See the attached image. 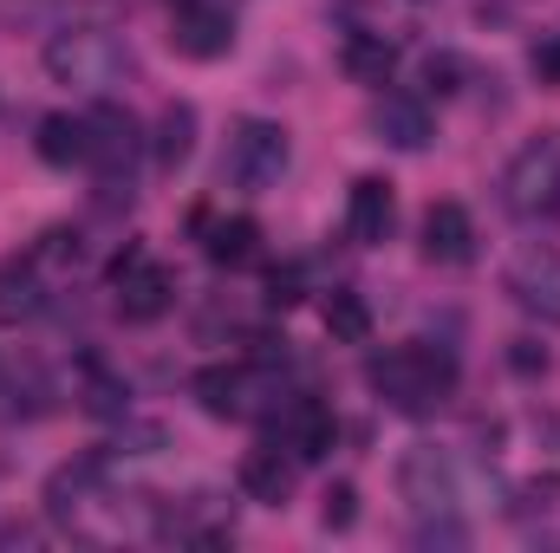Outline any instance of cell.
<instances>
[{
    "label": "cell",
    "instance_id": "obj_1",
    "mask_svg": "<svg viewBox=\"0 0 560 553\" xmlns=\"http://www.w3.org/2000/svg\"><path fill=\"white\" fill-rule=\"evenodd\" d=\"M46 72L72 92H112L131 79V46L112 26H59L46 39Z\"/></svg>",
    "mask_w": 560,
    "mask_h": 553
},
{
    "label": "cell",
    "instance_id": "obj_2",
    "mask_svg": "<svg viewBox=\"0 0 560 553\" xmlns=\"http://www.w3.org/2000/svg\"><path fill=\"white\" fill-rule=\"evenodd\" d=\"M365 385L392 411H430L456 385V365H450V352H430V345H392L365 365Z\"/></svg>",
    "mask_w": 560,
    "mask_h": 553
},
{
    "label": "cell",
    "instance_id": "obj_3",
    "mask_svg": "<svg viewBox=\"0 0 560 553\" xmlns=\"http://www.w3.org/2000/svg\"><path fill=\"white\" fill-rule=\"evenodd\" d=\"M502 202H509V215H522V222L560 209V131L528 138L509 156V169H502Z\"/></svg>",
    "mask_w": 560,
    "mask_h": 553
},
{
    "label": "cell",
    "instance_id": "obj_4",
    "mask_svg": "<svg viewBox=\"0 0 560 553\" xmlns=\"http://www.w3.org/2000/svg\"><path fill=\"white\" fill-rule=\"evenodd\" d=\"M287 156H293V143H287V131H280L275 118H242V125L229 131L222 176H229L235 189H248V196H268L280 176H287Z\"/></svg>",
    "mask_w": 560,
    "mask_h": 553
},
{
    "label": "cell",
    "instance_id": "obj_5",
    "mask_svg": "<svg viewBox=\"0 0 560 553\" xmlns=\"http://www.w3.org/2000/svg\"><path fill=\"white\" fill-rule=\"evenodd\" d=\"M398 495H405L411 515H456L463 482H456L450 449H436V443H411V449L398 456Z\"/></svg>",
    "mask_w": 560,
    "mask_h": 553
},
{
    "label": "cell",
    "instance_id": "obj_6",
    "mask_svg": "<svg viewBox=\"0 0 560 553\" xmlns=\"http://www.w3.org/2000/svg\"><path fill=\"white\" fill-rule=\"evenodd\" d=\"M85 138H92L85 163L105 176V189H118V176H131V163H138V150H143L138 118H131V111H118V105H98V111L85 118Z\"/></svg>",
    "mask_w": 560,
    "mask_h": 553
},
{
    "label": "cell",
    "instance_id": "obj_7",
    "mask_svg": "<svg viewBox=\"0 0 560 553\" xmlns=\"http://www.w3.org/2000/svg\"><path fill=\"white\" fill-rule=\"evenodd\" d=\"M509 293H515V306H522L528 319L560 326V255L555 248H528V255H515V268H509Z\"/></svg>",
    "mask_w": 560,
    "mask_h": 553
},
{
    "label": "cell",
    "instance_id": "obj_8",
    "mask_svg": "<svg viewBox=\"0 0 560 553\" xmlns=\"http://www.w3.org/2000/svg\"><path fill=\"white\" fill-rule=\"evenodd\" d=\"M196 398H202L209 416H255L261 398H268V372H255V365H209V372H196Z\"/></svg>",
    "mask_w": 560,
    "mask_h": 553
},
{
    "label": "cell",
    "instance_id": "obj_9",
    "mask_svg": "<svg viewBox=\"0 0 560 553\" xmlns=\"http://www.w3.org/2000/svg\"><path fill=\"white\" fill-rule=\"evenodd\" d=\"M275 443L293 462H319V456L339 443V423H332V411H326L319 398H293V404L275 416Z\"/></svg>",
    "mask_w": 560,
    "mask_h": 553
},
{
    "label": "cell",
    "instance_id": "obj_10",
    "mask_svg": "<svg viewBox=\"0 0 560 553\" xmlns=\"http://www.w3.org/2000/svg\"><path fill=\"white\" fill-rule=\"evenodd\" d=\"M170 46L183 59H222L235 46V20L222 7H202V0H183L176 7V26H170Z\"/></svg>",
    "mask_w": 560,
    "mask_h": 553
},
{
    "label": "cell",
    "instance_id": "obj_11",
    "mask_svg": "<svg viewBox=\"0 0 560 553\" xmlns=\"http://www.w3.org/2000/svg\"><path fill=\"white\" fill-rule=\"evenodd\" d=\"M392 222H398L392 183H385V176H359V183H352V202H346L352 242H359V248H378V242H392Z\"/></svg>",
    "mask_w": 560,
    "mask_h": 553
},
{
    "label": "cell",
    "instance_id": "obj_12",
    "mask_svg": "<svg viewBox=\"0 0 560 553\" xmlns=\"http://www.w3.org/2000/svg\"><path fill=\"white\" fill-rule=\"evenodd\" d=\"M423 255L443 261V268H463V261L476 255V222H469L463 202H436V209L423 215Z\"/></svg>",
    "mask_w": 560,
    "mask_h": 553
},
{
    "label": "cell",
    "instance_id": "obj_13",
    "mask_svg": "<svg viewBox=\"0 0 560 553\" xmlns=\"http://www.w3.org/2000/svg\"><path fill=\"white\" fill-rule=\"evenodd\" d=\"M242 495L248 502H261V508H287V495H293V456H280V443H261V449H248L242 456Z\"/></svg>",
    "mask_w": 560,
    "mask_h": 553
},
{
    "label": "cell",
    "instance_id": "obj_14",
    "mask_svg": "<svg viewBox=\"0 0 560 553\" xmlns=\"http://www.w3.org/2000/svg\"><path fill=\"white\" fill-rule=\"evenodd\" d=\"M98 482H105V456H79V462L52 469V482H46V515H52V521H72V515L98 495Z\"/></svg>",
    "mask_w": 560,
    "mask_h": 553
},
{
    "label": "cell",
    "instance_id": "obj_15",
    "mask_svg": "<svg viewBox=\"0 0 560 553\" xmlns=\"http://www.w3.org/2000/svg\"><path fill=\"white\" fill-rule=\"evenodd\" d=\"M112 286H118L125 319H156V313H170V299H176V280H170V268H156V261H138L131 274H118Z\"/></svg>",
    "mask_w": 560,
    "mask_h": 553
},
{
    "label": "cell",
    "instance_id": "obj_16",
    "mask_svg": "<svg viewBox=\"0 0 560 553\" xmlns=\"http://www.w3.org/2000/svg\"><path fill=\"white\" fill-rule=\"evenodd\" d=\"M372 131L392 150H423L430 143V111H423L418 98H378L372 105Z\"/></svg>",
    "mask_w": 560,
    "mask_h": 553
},
{
    "label": "cell",
    "instance_id": "obj_17",
    "mask_svg": "<svg viewBox=\"0 0 560 553\" xmlns=\"http://www.w3.org/2000/svg\"><path fill=\"white\" fill-rule=\"evenodd\" d=\"M39 313V261H0V319L20 326Z\"/></svg>",
    "mask_w": 560,
    "mask_h": 553
},
{
    "label": "cell",
    "instance_id": "obj_18",
    "mask_svg": "<svg viewBox=\"0 0 560 553\" xmlns=\"http://www.w3.org/2000/svg\"><path fill=\"white\" fill-rule=\"evenodd\" d=\"M85 150H92V138H85V118H72V111H52V118L39 125V156H46L52 169H72V163H85Z\"/></svg>",
    "mask_w": 560,
    "mask_h": 553
},
{
    "label": "cell",
    "instance_id": "obj_19",
    "mask_svg": "<svg viewBox=\"0 0 560 553\" xmlns=\"http://www.w3.org/2000/svg\"><path fill=\"white\" fill-rule=\"evenodd\" d=\"M255 255H261V228H255L248 215L209 228V261H215V268H248Z\"/></svg>",
    "mask_w": 560,
    "mask_h": 553
},
{
    "label": "cell",
    "instance_id": "obj_20",
    "mask_svg": "<svg viewBox=\"0 0 560 553\" xmlns=\"http://www.w3.org/2000/svg\"><path fill=\"white\" fill-rule=\"evenodd\" d=\"M392 66H398V46H392V39H372V33H352V39H346V72H352V79L385 85Z\"/></svg>",
    "mask_w": 560,
    "mask_h": 553
},
{
    "label": "cell",
    "instance_id": "obj_21",
    "mask_svg": "<svg viewBox=\"0 0 560 553\" xmlns=\"http://www.w3.org/2000/svg\"><path fill=\"white\" fill-rule=\"evenodd\" d=\"M189 150H196V111H189V105H170V111L156 118V169L189 163Z\"/></svg>",
    "mask_w": 560,
    "mask_h": 553
},
{
    "label": "cell",
    "instance_id": "obj_22",
    "mask_svg": "<svg viewBox=\"0 0 560 553\" xmlns=\"http://www.w3.org/2000/svg\"><path fill=\"white\" fill-rule=\"evenodd\" d=\"M326 332H332L339 345H365V339H372V306H365L359 293H332V299H326Z\"/></svg>",
    "mask_w": 560,
    "mask_h": 553
},
{
    "label": "cell",
    "instance_id": "obj_23",
    "mask_svg": "<svg viewBox=\"0 0 560 553\" xmlns=\"http://www.w3.org/2000/svg\"><path fill=\"white\" fill-rule=\"evenodd\" d=\"M319 521H326V528H339V534H346V528H352V521H359V489H352V482H332V489H326V495H319Z\"/></svg>",
    "mask_w": 560,
    "mask_h": 553
},
{
    "label": "cell",
    "instance_id": "obj_24",
    "mask_svg": "<svg viewBox=\"0 0 560 553\" xmlns=\"http://www.w3.org/2000/svg\"><path fill=\"white\" fill-rule=\"evenodd\" d=\"M418 548H469V528L456 515H418Z\"/></svg>",
    "mask_w": 560,
    "mask_h": 553
},
{
    "label": "cell",
    "instance_id": "obj_25",
    "mask_svg": "<svg viewBox=\"0 0 560 553\" xmlns=\"http://www.w3.org/2000/svg\"><path fill=\"white\" fill-rule=\"evenodd\" d=\"M456 79H463V59L456 52H430L423 59V85L430 92H456Z\"/></svg>",
    "mask_w": 560,
    "mask_h": 553
},
{
    "label": "cell",
    "instance_id": "obj_26",
    "mask_svg": "<svg viewBox=\"0 0 560 553\" xmlns=\"http://www.w3.org/2000/svg\"><path fill=\"white\" fill-rule=\"evenodd\" d=\"M509 365H515L522 378H541V372H548V345H535V339H515V345H509Z\"/></svg>",
    "mask_w": 560,
    "mask_h": 553
},
{
    "label": "cell",
    "instance_id": "obj_27",
    "mask_svg": "<svg viewBox=\"0 0 560 553\" xmlns=\"http://www.w3.org/2000/svg\"><path fill=\"white\" fill-rule=\"evenodd\" d=\"M85 411H98V416H118V411H125V385H112V378H98V385L85 391Z\"/></svg>",
    "mask_w": 560,
    "mask_h": 553
},
{
    "label": "cell",
    "instance_id": "obj_28",
    "mask_svg": "<svg viewBox=\"0 0 560 553\" xmlns=\"http://www.w3.org/2000/svg\"><path fill=\"white\" fill-rule=\"evenodd\" d=\"M39 261H79V235H72V228H52V235L39 242Z\"/></svg>",
    "mask_w": 560,
    "mask_h": 553
},
{
    "label": "cell",
    "instance_id": "obj_29",
    "mask_svg": "<svg viewBox=\"0 0 560 553\" xmlns=\"http://www.w3.org/2000/svg\"><path fill=\"white\" fill-rule=\"evenodd\" d=\"M535 79H541V85H560V33L535 46Z\"/></svg>",
    "mask_w": 560,
    "mask_h": 553
},
{
    "label": "cell",
    "instance_id": "obj_30",
    "mask_svg": "<svg viewBox=\"0 0 560 553\" xmlns=\"http://www.w3.org/2000/svg\"><path fill=\"white\" fill-rule=\"evenodd\" d=\"M300 299V274L287 268V274H268V306H293Z\"/></svg>",
    "mask_w": 560,
    "mask_h": 553
},
{
    "label": "cell",
    "instance_id": "obj_31",
    "mask_svg": "<svg viewBox=\"0 0 560 553\" xmlns=\"http://www.w3.org/2000/svg\"><path fill=\"white\" fill-rule=\"evenodd\" d=\"M176 7H183V0H176Z\"/></svg>",
    "mask_w": 560,
    "mask_h": 553
}]
</instances>
